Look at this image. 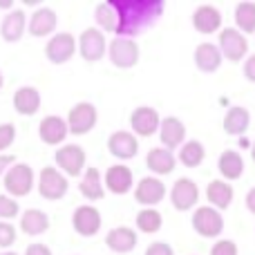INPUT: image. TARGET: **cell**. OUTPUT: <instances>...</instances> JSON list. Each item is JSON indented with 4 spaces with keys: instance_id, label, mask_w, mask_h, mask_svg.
<instances>
[{
    "instance_id": "6da1fadb",
    "label": "cell",
    "mask_w": 255,
    "mask_h": 255,
    "mask_svg": "<svg viewBox=\"0 0 255 255\" xmlns=\"http://www.w3.org/2000/svg\"><path fill=\"white\" fill-rule=\"evenodd\" d=\"M112 7L117 9V16H119L117 34L121 38H130L154 25L166 4L161 0H112Z\"/></svg>"
},
{
    "instance_id": "7a4b0ae2",
    "label": "cell",
    "mask_w": 255,
    "mask_h": 255,
    "mask_svg": "<svg viewBox=\"0 0 255 255\" xmlns=\"http://www.w3.org/2000/svg\"><path fill=\"white\" fill-rule=\"evenodd\" d=\"M190 224H193L197 235H202V238H206V240H213V238H220L222 231H224V217L213 206H202V208H195Z\"/></svg>"
},
{
    "instance_id": "3957f363",
    "label": "cell",
    "mask_w": 255,
    "mask_h": 255,
    "mask_svg": "<svg viewBox=\"0 0 255 255\" xmlns=\"http://www.w3.org/2000/svg\"><path fill=\"white\" fill-rule=\"evenodd\" d=\"M67 188H70V181L63 175L58 168L45 166L38 175V193L43 199H49V202H56V199H63L67 195Z\"/></svg>"
},
{
    "instance_id": "277c9868",
    "label": "cell",
    "mask_w": 255,
    "mask_h": 255,
    "mask_svg": "<svg viewBox=\"0 0 255 255\" xmlns=\"http://www.w3.org/2000/svg\"><path fill=\"white\" fill-rule=\"evenodd\" d=\"M34 188V170L27 163H13L4 172V190L9 197H25Z\"/></svg>"
},
{
    "instance_id": "5b68a950",
    "label": "cell",
    "mask_w": 255,
    "mask_h": 255,
    "mask_svg": "<svg viewBox=\"0 0 255 255\" xmlns=\"http://www.w3.org/2000/svg\"><path fill=\"white\" fill-rule=\"evenodd\" d=\"M99 121V112L97 108L92 106V103L83 101V103H76V106H72L70 115H67L65 124H67V130H70V134H88V132L94 130V126H97Z\"/></svg>"
},
{
    "instance_id": "8992f818",
    "label": "cell",
    "mask_w": 255,
    "mask_h": 255,
    "mask_svg": "<svg viewBox=\"0 0 255 255\" xmlns=\"http://www.w3.org/2000/svg\"><path fill=\"white\" fill-rule=\"evenodd\" d=\"M217 47L222 52V58H226L231 63H240L249 54V40L242 31L226 27V29L220 31V45Z\"/></svg>"
},
{
    "instance_id": "52a82bcc",
    "label": "cell",
    "mask_w": 255,
    "mask_h": 255,
    "mask_svg": "<svg viewBox=\"0 0 255 255\" xmlns=\"http://www.w3.org/2000/svg\"><path fill=\"white\" fill-rule=\"evenodd\" d=\"M76 49L79 54L83 56V61L88 63H97L106 56L108 52V43H106V36H103L101 29H83V34L79 36V43H76Z\"/></svg>"
},
{
    "instance_id": "ba28073f",
    "label": "cell",
    "mask_w": 255,
    "mask_h": 255,
    "mask_svg": "<svg viewBox=\"0 0 255 255\" xmlns=\"http://www.w3.org/2000/svg\"><path fill=\"white\" fill-rule=\"evenodd\" d=\"M108 56H110L112 65L119 70H130L139 63V45L132 38H115L108 45Z\"/></svg>"
},
{
    "instance_id": "9c48e42d",
    "label": "cell",
    "mask_w": 255,
    "mask_h": 255,
    "mask_svg": "<svg viewBox=\"0 0 255 255\" xmlns=\"http://www.w3.org/2000/svg\"><path fill=\"white\" fill-rule=\"evenodd\" d=\"M76 54V38L70 31H61V34H54L49 38V43L45 45V58L54 65H63L67 63L72 56Z\"/></svg>"
},
{
    "instance_id": "30bf717a",
    "label": "cell",
    "mask_w": 255,
    "mask_h": 255,
    "mask_svg": "<svg viewBox=\"0 0 255 255\" xmlns=\"http://www.w3.org/2000/svg\"><path fill=\"white\" fill-rule=\"evenodd\" d=\"M54 159H56L58 170H63L70 177H79L85 170V150L76 143L61 145L54 154Z\"/></svg>"
},
{
    "instance_id": "8fae6325",
    "label": "cell",
    "mask_w": 255,
    "mask_h": 255,
    "mask_svg": "<svg viewBox=\"0 0 255 255\" xmlns=\"http://www.w3.org/2000/svg\"><path fill=\"white\" fill-rule=\"evenodd\" d=\"M170 202L177 211H190L199 202V186L188 177H181L170 188Z\"/></svg>"
},
{
    "instance_id": "7c38bea8",
    "label": "cell",
    "mask_w": 255,
    "mask_h": 255,
    "mask_svg": "<svg viewBox=\"0 0 255 255\" xmlns=\"http://www.w3.org/2000/svg\"><path fill=\"white\" fill-rule=\"evenodd\" d=\"M130 126H132V134L134 136H152L154 132H159L161 117H159V112L154 108L139 106L136 110H132Z\"/></svg>"
},
{
    "instance_id": "4fadbf2b",
    "label": "cell",
    "mask_w": 255,
    "mask_h": 255,
    "mask_svg": "<svg viewBox=\"0 0 255 255\" xmlns=\"http://www.w3.org/2000/svg\"><path fill=\"white\" fill-rule=\"evenodd\" d=\"M101 213H99V208L94 206H79L74 211V215H72V226H74V231L81 235V238H94V235L101 231Z\"/></svg>"
},
{
    "instance_id": "5bb4252c",
    "label": "cell",
    "mask_w": 255,
    "mask_h": 255,
    "mask_svg": "<svg viewBox=\"0 0 255 255\" xmlns=\"http://www.w3.org/2000/svg\"><path fill=\"white\" fill-rule=\"evenodd\" d=\"M108 150L112 157L128 161V159H134L139 152V139L128 130H117L108 136Z\"/></svg>"
},
{
    "instance_id": "9a60e30c",
    "label": "cell",
    "mask_w": 255,
    "mask_h": 255,
    "mask_svg": "<svg viewBox=\"0 0 255 255\" xmlns=\"http://www.w3.org/2000/svg\"><path fill=\"white\" fill-rule=\"evenodd\" d=\"M166 184L159 177H143L134 188V199L141 206H157L166 197Z\"/></svg>"
},
{
    "instance_id": "2e32d148",
    "label": "cell",
    "mask_w": 255,
    "mask_h": 255,
    "mask_svg": "<svg viewBox=\"0 0 255 255\" xmlns=\"http://www.w3.org/2000/svg\"><path fill=\"white\" fill-rule=\"evenodd\" d=\"M159 139H161V148L166 150H177L186 143V126L181 119L177 117H166L161 119V126H159Z\"/></svg>"
},
{
    "instance_id": "e0dca14e",
    "label": "cell",
    "mask_w": 255,
    "mask_h": 255,
    "mask_svg": "<svg viewBox=\"0 0 255 255\" xmlns=\"http://www.w3.org/2000/svg\"><path fill=\"white\" fill-rule=\"evenodd\" d=\"M70 130H67V124L63 117H56V115H49L40 121L38 126V136L43 143L47 145H61L63 141L67 139Z\"/></svg>"
},
{
    "instance_id": "ac0fdd59",
    "label": "cell",
    "mask_w": 255,
    "mask_h": 255,
    "mask_svg": "<svg viewBox=\"0 0 255 255\" xmlns=\"http://www.w3.org/2000/svg\"><path fill=\"white\" fill-rule=\"evenodd\" d=\"M56 11L49 7H40L31 13L29 22H27V31H29L34 38H43V36H49L54 29H56Z\"/></svg>"
},
{
    "instance_id": "d6986e66",
    "label": "cell",
    "mask_w": 255,
    "mask_h": 255,
    "mask_svg": "<svg viewBox=\"0 0 255 255\" xmlns=\"http://www.w3.org/2000/svg\"><path fill=\"white\" fill-rule=\"evenodd\" d=\"M193 27L199 34H215L222 27V11L213 4H199L193 13Z\"/></svg>"
},
{
    "instance_id": "ffe728a7",
    "label": "cell",
    "mask_w": 255,
    "mask_h": 255,
    "mask_svg": "<svg viewBox=\"0 0 255 255\" xmlns=\"http://www.w3.org/2000/svg\"><path fill=\"white\" fill-rule=\"evenodd\" d=\"M27 31V16L22 9H11L0 22V36L7 43H18Z\"/></svg>"
},
{
    "instance_id": "44dd1931",
    "label": "cell",
    "mask_w": 255,
    "mask_h": 255,
    "mask_svg": "<svg viewBox=\"0 0 255 255\" xmlns=\"http://www.w3.org/2000/svg\"><path fill=\"white\" fill-rule=\"evenodd\" d=\"M106 188L115 195H126L132 188V170L124 163H115L106 170Z\"/></svg>"
},
{
    "instance_id": "7402d4cb",
    "label": "cell",
    "mask_w": 255,
    "mask_h": 255,
    "mask_svg": "<svg viewBox=\"0 0 255 255\" xmlns=\"http://www.w3.org/2000/svg\"><path fill=\"white\" fill-rule=\"evenodd\" d=\"M13 110L22 117H31L40 110V92L31 85H25V88H18L13 92Z\"/></svg>"
},
{
    "instance_id": "603a6c76",
    "label": "cell",
    "mask_w": 255,
    "mask_h": 255,
    "mask_svg": "<svg viewBox=\"0 0 255 255\" xmlns=\"http://www.w3.org/2000/svg\"><path fill=\"white\" fill-rule=\"evenodd\" d=\"M195 65H197L199 72L204 74H213V72L220 70L222 65V52L217 45L213 43H202L195 49Z\"/></svg>"
},
{
    "instance_id": "cb8c5ba5",
    "label": "cell",
    "mask_w": 255,
    "mask_h": 255,
    "mask_svg": "<svg viewBox=\"0 0 255 255\" xmlns=\"http://www.w3.org/2000/svg\"><path fill=\"white\" fill-rule=\"evenodd\" d=\"M106 244L110 251L115 253H130L136 249V233L130 226H117L106 235Z\"/></svg>"
},
{
    "instance_id": "d4e9b609",
    "label": "cell",
    "mask_w": 255,
    "mask_h": 255,
    "mask_svg": "<svg viewBox=\"0 0 255 255\" xmlns=\"http://www.w3.org/2000/svg\"><path fill=\"white\" fill-rule=\"evenodd\" d=\"M217 168L224 181H238L244 175V159L238 150H224L217 159Z\"/></svg>"
},
{
    "instance_id": "484cf974",
    "label": "cell",
    "mask_w": 255,
    "mask_h": 255,
    "mask_svg": "<svg viewBox=\"0 0 255 255\" xmlns=\"http://www.w3.org/2000/svg\"><path fill=\"white\" fill-rule=\"evenodd\" d=\"M145 166H148L150 172H154V175H168V172H172L177 166V154L166 148H152L145 154Z\"/></svg>"
},
{
    "instance_id": "4316f807",
    "label": "cell",
    "mask_w": 255,
    "mask_h": 255,
    "mask_svg": "<svg viewBox=\"0 0 255 255\" xmlns=\"http://www.w3.org/2000/svg\"><path fill=\"white\" fill-rule=\"evenodd\" d=\"M222 126H224L226 134L240 136V134H244V132L249 130V126H251V115H249L247 108L233 106V108H229V112L224 115V121H222Z\"/></svg>"
},
{
    "instance_id": "83f0119b",
    "label": "cell",
    "mask_w": 255,
    "mask_h": 255,
    "mask_svg": "<svg viewBox=\"0 0 255 255\" xmlns=\"http://www.w3.org/2000/svg\"><path fill=\"white\" fill-rule=\"evenodd\" d=\"M206 199L211 202V206L215 211H224V208H229L233 204V188L224 179H213L206 186Z\"/></svg>"
},
{
    "instance_id": "f1b7e54d",
    "label": "cell",
    "mask_w": 255,
    "mask_h": 255,
    "mask_svg": "<svg viewBox=\"0 0 255 255\" xmlns=\"http://www.w3.org/2000/svg\"><path fill=\"white\" fill-rule=\"evenodd\" d=\"M79 190L88 202H99V199H103L106 197V190H103L101 172H99L97 168H88V170H83V179H81Z\"/></svg>"
},
{
    "instance_id": "f546056e",
    "label": "cell",
    "mask_w": 255,
    "mask_h": 255,
    "mask_svg": "<svg viewBox=\"0 0 255 255\" xmlns=\"http://www.w3.org/2000/svg\"><path fill=\"white\" fill-rule=\"evenodd\" d=\"M47 229H49V217L47 213L38 211V208H29V211H25L20 215V231L25 235L36 238V235H43Z\"/></svg>"
},
{
    "instance_id": "4dcf8cb0",
    "label": "cell",
    "mask_w": 255,
    "mask_h": 255,
    "mask_svg": "<svg viewBox=\"0 0 255 255\" xmlns=\"http://www.w3.org/2000/svg\"><path fill=\"white\" fill-rule=\"evenodd\" d=\"M204 159H206V148H204L199 141H186L184 145L179 148V152H177V161L184 163L186 168H197L204 163Z\"/></svg>"
},
{
    "instance_id": "1f68e13d",
    "label": "cell",
    "mask_w": 255,
    "mask_h": 255,
    "mask_svg": "<svg viewBox=\"0 0 255 255\" xmlns=\"http://www.w3.org/2000/svg\"><path fill=\"white\" fill-rule=\"evenodd\" d=\"M235 25L242 34H255V2H238L235 4Z\"/></svg>"
},
{
    "instance_id": "d6a6232c",
    "label": "cell",
    "mask_w": 255,
    "mask_h": 255,
    "mask_svg": "<svg viewBox=\"0 0 255 255\" xmlns=\"http://www.w3.org/2000/svg\"><path fill=\"white\" fill-rule=\"evenodd\" d=\"M136 229L141 231V233H157L159 229L163 226V217L161 213L157 211V208H143V211L136 213V220H134Z\"/></svg>"
},
{
    "instance_id": "836d02e7",
    "label": "cell",
    "mask_w": 255,
    "mask_h": 255,
    "mask_svg": "<svg viewBox=\"0 0 255 255\" xmlns=\"http://www.w3.org/2000/svg\"><path fill=\"white\" fill-rule=\"evenodd\" d=\"M94 18H97V25L106 31H115L119 27V16H117V9L112 7V2H99L97 11H94Z\"/></svg>"
},
{
    "instance_id": "e575fe53",
    "label": "cell",
    "mask_w": 255,
    "mask_h": 255,
    "mask_svg": "<svg viewBox=\"0 0 255 255\" xmlns=\"http://www.w3.org/2000/svg\"><path fill=\"white\" fill-rule=\"evenodd\" d=\"M20 213V206L13 197L9 195H0V220H13Z\"/></svg>"
},
{
    "instance_id": "d590c367",
    "label": "cell",
    "mask_w": 255,
    "mask_h": 255,
    "mask_svg": "<svg viewBox=\"0 0 255 255\" xmlns=\"http://www.w3.org/2000/svg\"><path fill=\"white\" fill-rule=\"evenodd\" d=\"M13 242H16V226L0 222V249H9Z\"/></svg>"
},
{
    "instance_id": "8d00e7d4",
    "label": "cell",
    "mask_w": 255,
    "mask_h": 255,
    "mask_svg": "<svg viewBox=\"0 0 255 255\" xmlns=\"http://www.w3.org/2000/svg\"><path fill=\"white\" fill-rule=\"evenodd\" d=\"M211 255H240V251L233 240H217L211 249Z\"/></svg>"
},
{
    "instance_id": "74e56055",
    "label": "cell",
    "mask_w": 255,
    "mask_h": 255,
    "mask_svg": "<svg viewBox=\"0 0 255 255\" xmlns=\"http://www.w3.org/2000/svg\"><path fill=\"white\" fill-rule=\"evenodd\" d=\"M16 141V126L13 124H0V152L7 150Z\"/></svg>"
},
{
    "instance_id": "f35d334b",
    "label": "cell",
    "mask_w": 255,
    "mask_h": 255,
    "mask_svg": "<svg viewBox=\"0 0 255 255\" xmlns=\"http://www.w3.org/2000/svg\"><path fill=\"white\" fill-rule=\"evenodd\" d=\"M145 255H175V251L168 242H152L145 249Z\"/></svg>"
},
{
    "instance_id": "ab89813d",
    "label": "cell",
    "mask_w": 255,
    "mask_h": 255,
    "mask_svg": "<svg viewBox=\"0 0 255 255\" xmlns=\"http://www.w3.org/2000/svg\"><path fill=\"white\" fill-rule=\"evenodd\" d=\"M25 255H52V249L47 244H29Z\"/></svg>"
},
{
    "instance_id": "60d3db41",
    "label": "cell",
    "mask_w": 255,
    "mask_h": 255,
    "mask_svg": "<svg viewBox=\"0 0 255 255\" xmlns=\"http://www.w3.org/2000/svg\"><path fill=\"white\" fill-rule=\"evenodd\" d=\"M244 76H247L251 83H255V54L249 56L247 63H244Z\"/></svg>"
},
{
    "instance_id": "b9f144b4",
    "label": "cell",
    "mask_w": 255,
    "mask_h": 255,
    "mask_svg": "<svg viewBox=\"0 0 255 255\" xmlns=\"http://www.w3.org/2000/svg\"><path fill=\"white\" fill-rule=\"evenodd\" d=\"M13 161H16V159H13L11 154H0V175H4L7 168L13 166Z\"/></svg>"
},
{
    "instance_id": "7bdbcfd3",
    "label": "cell",
    "mask_w": 255,
    "mask_h": 255,
    "mask_svg": "<svg viewBox=\"0 0 255 255\" xmlns=\"http://www.w3.org/2000/svg\"><path fill=\"white\" fill-rule=\"evenodd\" d=\"M247 208L255 215V188H251L247 193Z\"/></svg>"
},
{
    "instance_id": "ee69618b",
    "label": "cell",
    "mask_w": 255,
    "mask_h": 255,
    "mask_svg": "<svg viewBox=\"0 0 255 255\" xmlns=\"http://www.w3.org/2000/svg\"><path fill=\"white\" fill-rule=\"evenodd\" d=\"M0 9H9V11H11L13 2H11V0H0Z\"/></svg>"
},
{
    "instance_id": "f6af8a7d",
    "label": "cell",
    "mask_w": 255,
    "mask_h": 255,
    "mask_svg": "<svg viewBox=\"0 0 255 255\" xmlns=\"http://www.w3.org/2000/svg\"><path fill=\"white\" fill-rule=\"evenodd\" d=\"M251 159L255 161V141H253V148H251Z\"/></svg>"
},
{
    "instance_id": "bcb514c9",
    "label": "cell",
    "mask_w": 255,
    "mask_h": 255,
    "mask_svg": "<svg viewBox=\"0 0 255 255\" xmlns=\"http://www.w3.org/2000/svg\"><path fill=\"white\" fill-rule=\"evenodd\" d=\"M0 255H18V253H13V251H4V253H0Z\"/></svg>"
},
{
    "instance_id": "7dc6e473",
    "label": "cell",
    "mask_w": 255,
    "mask_h": 255,
    "mask_svg": "<svg viewBox=\"0 0 255 255\" xmlns=\"http://www.w3.org/2000/svg\"><path fill=\"white\" fill-rule=\"evenodd\" d=\"M0 90H2V74H0Z\"/></svg>"
}]
</instances>
